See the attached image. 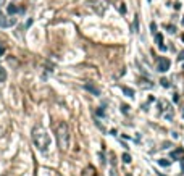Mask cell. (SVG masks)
Wrapping results in <instances>:
<instances>
[{"label": "cell", "mask_w": 184, "mask_h": 176, "mask_svg": "<svg viewBox=\"0 0 184 176\" xmlns=\"http://www.w3.org/2000/svg\"><path fill=\"white\" fill-rule=\"evenodd\" d=\"M31 137H33V142L41 152H45L50 147V136L47 133L44 126L37 124V126L33 128V133H31Z\"/></svg>", "instance_id": "6da1fadb"}, {"label": "cell", "mask_w": 184, "mask_h": 176, "mask_svg": "<svg viewBox=\"0 0 184 176\" xmlns=\"http://www.w3.org/2000/svg\"><path fill=\"white\" fill-rule=\"evenodd\" d=\"M55 136H57V142H58V147L61 150H68L70 147V128L65 121H60L55 129Z\"/></svg>", "instance_id": "7a4b0ae2"}, {"label": "cell", "mask_w": 184, "mask_h": 176, "mask_svg": "<svg viewBox=\"0 0 184 176\" xmlns=\"http://www.w3.org/2000/svg\"><path fill=\"white\" fill-rule=\"evenodd\" d=\"M13 24H16V18H8V16H5V15H2L0 13V28H10V26Z\"/></svg>", "instance_id": "3957f363"}, {"label": "cell", "mask_w": 184, "mask_h": 176, "mask_svg": "<svg viewBox=\"0 0 184 176\" xmlns=\"http://www.w3.org/2000/svg\"><path fill=\"white\" fill-rule=\"evenodd\" d=\"M87 3H89L98 15H103V13H105V5H103L100 0H87Z\"/></svg>", "instance_id": "277c9868"}, {"label": "cell", "mask_w": 184, "mask_h": 176, "mask_svg": "<svg viewBox=\"0 0 184 176\" xmlns=\"http://www.w3.org/2000/svg\"><path fill=\"white\" fill-rule=\"evenodd\" d=\"M157 70H158L160 73H166V71L170 70V60H168V58H160L158 65H157Z\"/></svg>", "instance_id": "5b68a950"}, {"label": "cell", "mask_w": 184, "mask_h": 176, "mask_svg": "<svg viewBox=\"0 0 184 176\" xmlns=\"http://www.w3.org/2000/svg\"><path fill=\"white\" fill-rule=\"evenodd\" d=\"M184 157V149L183 147H178V149H174V150L171 152V158L173 160H179V158H183Z\"/></svg>", "instance_id": "8992f818"}, {"label": "cell", "mask_w": 184, "mask_h": 176, "mask_svg": "<svg viewBox=\"0 0 184 176\" xmlns=\"http://www.w3.org/2000/svg\"><path fill=\"white\" fill-rule=\"evenodd\" d=\"M84 89L90 90L94 95H100V89H98V87H95L94 84H90V82H86V84H84Z\"/></svg>", "instance_id": "52a82bcc"}, {"label": "cell", "mask_w": 184, "mask_h": 176, "mask_svg": "<svg viewBox=\"0 0 184 176\" xmlns=\"http://www.w3.org/2000/svg\"><path fill=\"white\" fill-rule=\"evenodd\" d=\"M82 176H97V171H95L94 166H86L84 170H82Z\"/></svg>", "instance_id": "ba28073f"}, {"label": "cell", "mask_w": 184, "mask_h": 176, "mask_svg": "<svg viewBox=\"0 0 184 176\" xmlns=\"http://www.w3.org/2000/svg\"><path fill=\"white\" fill-rule=\"evenodd\" d=\"M121 90H123V94L128 95V97H134V90H132L131 87H128V86H121Z\"/></svg>", "instance_id": "9c48e42d"}, {"label": "cell", "mask_w": 184, "mask_h": 176, "mask_svg": "<svg viewBox=\"0 0 184 176\" xmlns=\"http://www.w3.org/2000/svg\"><path fill=\"white\" fill-rule=\"evenodd\" d=\"M5 79H7V71H5L2 66H0V82H3Z\"/></svg>", "instance_id": "30bf717a"}, {"label": "cell", "mask_w": 184, "mask_h": 176, "mask_svg": "<svg viewBox=\"0 0 184 176\" xmlns=\"http://www.w3.org/2000/svg\"><path fill=\"white\" fill-rule=\"evenodd\" d=\"M155 41H157V44H158V47H162V42H163V36L162 34H155Z\"/></svg>", "instance_id": "8fae6325"}, {"label": "cell", "mask_w": 184, "mask_h": 176, "mask_svg": "<svg viewBox=\"0 0 184 176\" xmlns=\"http://www.w3.org/2000/svg\"><path fill=\"white\" fill-rule=\"evenodd\" d=\"M123 162H124V163H131V155H129V154H123Z\"/></svg>", "instance_id": "7c38bea8"}, {"label": "cell", "mask_w": 184, "mask_h": 176, "mask_svg": "<svg viewBox=\"0 0 184 176\" xmlns=\"http://www.w3.org/2000/svg\"><path fill=\"white\" fill-rule=\"evenodd\" d=\"M18 12V8H16V7H15V5H8V13H10V15H15V13H16Z\"/></svg>", "instance_id": "4fadbf2b"}, {"label": "cell", "mask_w": 184, "mask_h": 176, "mask_svg": "<svg viewBox=\"0 0 184 176\" xmlns=\"http://www.w3.org/2000/svg\"><path fill=\"white\" fill-rule=\"evenodd\" d=\"M158 165H160V166H170V162L165 160V158H160L158 160Z\"/></svg>", "instance_id": "5bb4252c"}, {"label": "cell", "mask_w": 184, "mask_h": 176, "mask_svg": "<svg viewBox=\"0 0 184 176\" xmlns=\"http://www.w3.org/2000/svg\"><path fill=\"white\" fill-rule=\"evenodd\" d=\"M132 29H134V33H139V20H137V18L134 20V24H132Z\"/></svg>", "instance_id": "9a60e30c"}, {"label": "cell", "mask_w": 184, "mask_h": 176, "mask_svg": "<svg viewBox=\"0 0 184 176\" xmlns=\"http://www.w3.org/2000/svg\"><path fill=\"white\" fill-rule=\"evenodd\" d=\"M121 111H123V113H129V105L123 103V105H121Z\"/></svg>", "instance_id": "2e32d148"}, {"label": "cell", "mask_w": 184, "mask_h": 176, "mask_svg": "<svg viewBox=\"0 0 184 176\" xmlns=\"http://www.w3.org/2000/svg\"><path fill=\"white\" fill-rule=\"evenodd\" d=\"M160 82H162V86H163V87H170V82H168V79H162Z\"/></svg>", "instance_id": "e0dca14e"}, {"label": "cell", "mask_w": 184, "mask_h": 176, "mask_svg": "<svg viewBox=\"0 0 184 176\" xmlns=\"http://www.w3.org/2000/svg\"><path fill=\"white\" fill-rule=\"evenodd\" d=\"M118 10H119L121 13H126V7H124V3H121V5H119V7H118Z\"/></svg>", "instance_id": "ac0fdd59"}, {"label": "cell", "mask_w": 184, "mask_h": 176, "mask_svg": "<svg viewBox=\"0 0 184 176\" xmlns=\"http://www.w3.org/2000/svg\"><path fill=\"white\" fill-rule=\"evenodd\" d=\"M166 29L170 31V33H174V31H176V28H174V26H166Z\"/></svg>", "instance_id": "d6986e66"}, {"label": "cell", "mask_w": 184, "mask_h": 176, "mask_svg": "<svg viewBox=\"0 0 184 176\" xmlns=\"http://www.w3.org/2000/svg\"><path fill=\"white\" fill-rule=\"evenodd\" d=\"M150 29H152V33L155 34V29H157V26H155V23H152V24H150Z\"/></svg>", "instance_id": "ffe728a7"}, {"label": "cell", "mask_w": 184, "mask_h": 176, "mask_svg": "<svg viewBox=\"0 0 184 176\" xmlns=\"http://www.w3.org/2000/svg\"><path fill=\"white\" fill-rule=\"evenodd\" d=\"M178 60H184V52L179 53V57H178Z\"/></svg>", "instance_id": "44dd1931"}, {"label": "cell", "mask_w": 184, "mask_h": 176, "mask_svg": "<svg viewBox=\"0 0 184 176\" xmlns=\"http://www.w3.org/2000/svg\"><path fill=\"white\" fill-rule=\"evenodd\" d=\"M3 52H5V49L3 47H0V55H3Z\"/></svg>", "instance_id": "7402d4cb"}, {"label": "cell", "mask_w": 184, "mask_h": 176, "mask_svg": "<svg viewBox=\"0 0 184 176\" xmlns=\"http://www.w3.org/2000/svg\"><path fill=\"white\" fill-rule=\"evenodd\" d=\"M5 5V0H0V7H3Z\"/></svg>", "instance_id": "603a6c76"}, {"label": "cell", "mask_w": 184, "mask_h": 176, "mask_svg": "<svg viewBox=\"0 0 184 176\" xmlns=\"http://www.w3.org/2000/svg\"><path fill=\"white\" fill-rule=\"evenodd\" d=\"M181 39H183V42H184V34H183V36H181Z\"/></svg>", "instance_id": "cb8c5ba5"}, {"label": "cell", "mask_w": 184, "mask_h": 176, "mask_svg": "<svg viewBox=\"0 0 184 176\" xmlns=\"http://www.w3.org/2000/svg\"><path fill=\"white\" fill-rule=\"evenodd\" d=\"M107 2H116V0H107Z\"/></svg>", "instance_id": "d4e9b609"}, {"label": "cell", "mask_w": 184, "mask_h": 176, "mask_svg": "<svg viewBox=\"0 0 184 176\" xmlns=\"http://www.w3.org/2000/svg\"><path fill=\"white\" fill-rule=\"evenodd\" d=\"M183 26H184V18H183Z\"/></svg>", "instance_id": "484cf974"}, {"label": "cell", "mask_w": 184, "mask_h": 176, "mask_svg": "<svg viewBox=\"0 0 184 176\" xmlns=\"http://www.w3.org/2000/svg\"><path fill=\"white\" fill-rule=\"evenodd\" d=\"M183 116H184V110H183Z\"/></svg>", "instance_id": "4316f807"}, {"label": "cell", "mask_w": 184, "mask_h": 176, "mask_svg": "<svg viewBox=\"0 0 184 176\" xmlns=\"http://www.w3.org/2000/svg\"><path fill=\"white\" fill-rule=\"evenodd\" d=\"M183 158H184V157H183Z\"/></svg>", "instance_id": "83f0119b"}]
</instances>
